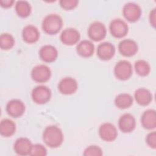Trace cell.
Masks as SVG:
<instances>
[{
  "instance_id": "4316f807",
  "label": "cell",
  "mask_w": 156,
  "mask_h": 156,
  "mask_svg": "<svg viewBox=\"0 0 156 156\" xmlns=\"http://www.w3.org/2000/svg\"><path fill=\"white\" fill-rule=\"evenodd\" d=\"M103 152L102 149L98 146H90L87 147L83 152V155L85 156H101Z\"/></svg>"
},
{
  "instance_id": "44dd1931",
  "label": "cell",
  "mask_w": 156,
  "mask_h": 156,
  "mask_svg": "<svg viewBox=\"0 0 156 156\" xmlns=\"http://www.w3.org/2000/svg\"><path fill=\"white\" fill-rule=\"evenodd\" d=\"M136 102L141 105H147L152 101V96L150 91L145 88H139L135 92Z\"/></svg>"
},
{
  "instance_id": "9c48e42d",
  "label": "cell",
  "mask_w": 156,
  "mask_h": 156,
  "mask_svg": "<svg viewBox=\"0 0 156 156\" xmlns=\"http://www.w3.org/2000/svg\"><path fill=\"white\" fill-rule=\"evenodd\" d=\"M99 134L100 137L105 141H114L118 135L116 127L110 122L103 123L99 127Z\"/></svg>"
},
{
  "instance_id": "5b68a950",
  "label": "cell",
  "mask_w": 156,
  "mask_h": 156,
  "mask_svg": "<svg viewBox=\"0 0 156 156\" xmlns=\"http://www.w3.org/2000/svg\"><path fill=\"white\" fill-rule=\"evenodd\" d=\"M51 76L50 68L45 65H37L33 68L31 71V77L32 79L39 83L48 81Z\"/></svg>"
},
{
  "instance_id": "8992f818",
  "label": "cell",
  "mask_w": 156,
  "mask_h": 156,
  "mask_svg": "<svg viewBox=\"0 0 156 156\" xmlns=\"http://www.w3.org/2000/svg\"><path fill=\"white\" fill-rule=\"evenodd\" d=\"M111 34L116 38H122L126 35L129 27L127 23L122 20L118 18L113 20L109 26Z\"/></svg>"
},
{
  "instance_id": "f1b7e54d",
  "label": "cell",
  "mask_w": 156,
  "mask_h": 156,
  "mask_svg": "<svg viewBox=\"0 0 156 156\" xmlns=\"http://www.w3.org/2000/svg\"><path fill=\"white\" fill-rule=\"evenodd\" d=\"M79 1L77 0H61L60 4L61 7L66 10H71L75 8Z\"/></svg>"
},
{
  "instance_id": "7c38bea8",
  "label": "cell",
  "mask_w": 156,
  "mask_h": 156,
  "mask_svg": "<svg viewBox=\"0 0 156 156\" xmlns=\"http://www.w3.org/2000/svg\"><path fill=\"white\" fill-rule=\"evenodd\" d=\"M80 37L79 32L76 29L69 27L62 31L60 35L62 42L66 45H73L78 42Z\"/></svg>"
},
{
  "instance_id": "d6986e66",
  "label": "cell",
  "mask_w": 156,
  "mask_h": 156,
  "mask_svg": "<svg viewBox=\"0 0 156 156\" xmlns=\"http://www.w3.org/2000/svg\"><path fill=\"white\" fill-rule=\"evenodd\" d=\"M141 121L143 126L147 129H153L156 127V113L153 109L144 111L141 116Z\"/></svg>"
},
{
  "instance_id": "603a6c76",
  "label": "cell",
  "mask_w": 156,
  "mask_h": 156,
  "mask_svg": "<svg viewBox=\"0 0 156 156\" xmlns=\"http://www.w3.org/2000/svg\"><path fill=\"white\" fill-rule=\"evenodd\" d=\"M133 103V98L128 93L119 94L115 99L116 106L119 108H126L129 107Z\"/></svg>"
},
{
  "instance_id": "e0dca14e",
  "label": "cell",
  "mask_w": 156,
  "mask_h": 156,
  "mask_svg": "<svg viewBox=\"0 0 156 156\" xmlns=\"http://www.w3.org/2000/svg\"><path fill=\"white\" fill-rule=\"evenodd\" d=\"M39 55L42 60L46 62H52L54 61L58 55L57 49L49 44L42 46L39 51Z\"/></svg>"
},
{
  "instance_id": "8fae6325",
  "label": "cell",
  "mask_w": 156,
  "mask_h": 156,
  "mask_svg": "<svg viewBox=\"0 0 156 156\" xmlns=\"http://www.w3.org/2000/svg\"><path fill=\"white\" fill-rule=\"evenodd\" d=\"M58 88L62 94H71L77 90V82L73 77H65L58 83Z\"/></svg>"
},
{
  "instance_id": "1f68e13d",
  "label": "cell",
  "mask_w": 156,
  "mask_h": 156,
  "mask_svg": "<svg viewBox=\"0 0 156 156\" xmlns=\"http://www.w3.org/2000/svg\"><path fill=\"white\" fill-rule=\"evenodd\" d=\"M13 3H14L13 0H1L0 1L1 5L5 8L11 7Z\"/></svg>"
},
{
  "instance_id": "ba28073f",
  "label": "cell",
  "mask_w": 156,
  "mask_h": 156,
  "mask_svg": "<svg viewBox=\"0 0 156 156\" xmlns=\"http://www.w3.org/2000/svg\"><path fill=\"white\" fill-rule=\"evenodd\" d=\"M122 13L126 20L130 22H135L139 20L141 15L140 5L134 2L126 4L122 9Z\"/></svg>"
},
{
  "instance_id": "4fadbf2b",
  "label": "cell",
  "mask_w": 156,
  "mask_h": 156,
  "mask_svg": "<svg viewBox=\"0 0 156 156\" xmlns=\"http://www.w3.org/2000/svg\"><path fill=\"white\" fill-rule=\"evenodd\" d=\"M6 110L11 116L17 118L24 113L25 105L20 99H12L7 104Z\"/></svg>"
},
{
  "instance_id": "9a60e30c",
  "label": "cell",
  "mask_w": 156,
  "mask_h": 156,
  "mask_svg": "<svg viewBox=\"0 0 156 156\" xmlns=\"http://www.w3.org/2000/svg\"><path fill=\"white\" fill-rule=\"evenodd\" d=\"M32 144L30 140L27 138L21 137L18 138L14 143L15 152L20 155H30Z\"/></svg>"
},
{
  "instance_id": "ac0fdd59",
  "label": "cell",
  "mask_w": 156,
  "mask_h": 156,
  "mask_svg": "<svg viewBox=\"0 0 156 156\" xmlns=\"http://www.w3.org/2000/svg\"><path fill=\"white\" fill-rule=\"evenodd\" d=\"M23 40L28 43H35L40 37L38 29L33 25H27L24 27L22 32Z\"/></svg>"
},
{
  "instance_id": "2e32d148",
  "label": "cell",
  "mask_w": 156,
  "mask_h": 156,
  "mask_svg": "<svg viewBox=\"0 0 156 156\" xmlns=\"http://www.w3.org/2000/svg\"><path fill=\"white\" fill-rule=\"evenodd\" d=\"M115 53L114 45L109 42H103L100 43L97 49V55L99 58L107 60L112 58Z\"/></svg>"
},
{
  "instance_id": "f546056e",
  "label": "cell",
  "mask_w": 156,
  "mask_h": 156,
  "mask_svg": "<svg viewBox=\"0 0 156 156\" xmlns=\"http://www.w3.org/2000/svg\"><path fill=\"white\" fill-rule=\"evenodd\" d=\"M147 145L153 149L156 147V132L155 131L149 133L146 138Z\"/></svg>"
},
{
  "instance_id": "5bb4252c",
  "label": "cell",
  "mask_w": 156,
  "mask_h": 156,
  "mask_svg": "<svg viewBox=\"0 0 156 156\" xmlns=\"http://www.w3.org/2000/svg\"><path fill=\"white\" fill-rule=\"evenodd\" d=\"M118 126L120 130L125 133L133 131L136 126L134 116L130 113H124L119 119Z\"/></svg>"
},
{
  "instance_id": "277c9868",
  "label": "cell",
  "mask_w": 156,
  "mask_h": 156,
  "mask_svg": "<svg viewBox=\"0 0 156 156\" xmlns=\"http://www.w3.org/2000/svg\"><path fill=\"white\" fill-rule=\"evenodd\" d=\"M32 100L37 104H43L48 102L51 97V91L46 86L39 85L35 87L31 93Z\"/></svg>"
},
{
  "instance_id": "52a82bcc",
  "label": "cell",
  "mask_w": 156,
  "mask_h": 156,
  "mask_svg": "<svg viewBox=\"0 0 156 156\" xmlns=\"http://www.w3.org/2000/svg\"><path fill=\"white\" fill-rule=\"evenodd\" d=\"M106 32L107 30L105 25L100 21L92 23L88 30L89 37L95 41L104 39L106 35Z\"/></svg>"
},
{
  "instance_id": "7402d4cb",
  "label": "cell",
  "mask_w": 156,
  "mask_h": 156,
  "mask_svg": "<svg viewBox=\"0 0 156 156\" xmlns=\"http://www.w3.org/2000/svg\"><path fill=\"white\" fill-rule=\"evenodd\" d=\"M16 125L15 122L9 119H4L0 123V133L5 136H12L15 132Z\"/></svg>"
},
{
  "instance_id": "484cf974",
  "label": "cell",
  "mask_w": 156,
  "mask_h": 156,
  "mask_svg": "<svg viewBox=\"0 0 156 156\" xmlns=\"http://www.w3.org/2000/svg\"><path fill=\"white\" fill-rule=\"evenodd\" d=\"M15 44L13 36L8 33L2 34L0 36V47L2 49H11Z\"/></svg>"
},
{
  "instance_id": "ffe728a7",
  "label": "cell",
  "mask_w": 156,
  "mask_h": 156,
  "mask_svg": "<svg viewBox=\"0 0 156 156\" xmlns=\"http://www.w3.org/2000/svg\"><path fill=\"white\" fill-rule=\"evenodd\" d=\"M76 51L79 55L83 57H88L93 55L94 51V46L89 40L81 41L76 47Z\"/></svg>"
},
{
  "instance_id": "3957f363",
  "label": "cell",
  "mask_w": 156,
  "mask_h": 156,
  "mask_svg": "<svg viewBox=\"0 0 156 156\" xmlns=\"http://www.w3.org/2000/svg\"><path fill=\"white\" fill-rule=\"evenodd\" d=\"M114 73L118 79L122 80H127L132 76V66L127 60H120L115 66Z\"/></svg>"
},
{
  "instance_id": "83f0119b",
  "label": "cell",
  "mask_w": 156,
  "mask_h": 156,
  "mask_svg": "<svg viewBox=\"0 0 156 156\" xmlns=\"http://www.w3.org/2000/svg\"><path fill=\"white\" fill-rule=\"evenodd\" d=\"M47 154L46 147L41 144H35L32 145L30 155L32 156H44Z\"/></svg>"
},
{
  "instance_id": "4dcf8cb0",
  "label": "cell",
  "mask_w": 156,
  "mask_h": 156,
  "mask_svg": "<svg viewBox=\"0 0 156 156\" xmlns=\"http://www.w3.org/2000/svg\"><path fill=\"white\" fill-rule=\"evenodd\" d=\"M149 21L151 24L155 27L156 25V9L155 8L153 9L149 14Z\"/></svg>"
},
{
  "instance_id": "d4e9b609",
  "label": "cell",
  "mask_w": 156,
  "mask_h": 156,
  "mask_svg": "<svg viewBox=\"0 0 156 156\" xmlns=\"http://www.w3.org/2000/svg\"><path fill=\"white\" fill-rule=\"evenodd\" d=\"M135 69L136 73L141 76H146L151 71L150 65L144 60H138L135 63Z\"/></svg>"
},
{
  "instance_id": "30bf717a",
  "label": "cell",
  "mask_w": 156,
  "mask_h": 156,
  "mask_svg": "<svg viewBox=\"0 0 156 156\" xmlns=\"http://www.w3.org/2000/svg\"><path fill=\"white\" fill-rule=\"evenodd\" d=\"M138 49L136 43L131 39L123 40L118 44L119 52L122 55L126 57H130L135 55L138 51Z\"/></svg>"
},
{
  "instance_id": "7a4b0ae2",
  "label": "cell",
  "mask_w": 156,
  "mask_h": 156,
  "mask_svg": "<svg viewBox=\"0 0 156 156\" xmlns=\"http://www.w3.org/2000/svg\"><path fill=\"white\" fill-rule=\"evenodd\" d=\"M63 25L62 18L57 14L51 13L44 17L42 21V29L48 34L58 33Z\"/></svg>"
},
{
  "instance_id": "6da1fadb",
  "label": "cell",
  "mask_w": 156,
  "mask_h": 156,
  "mask_svg": "<svg viewBox=\"0 0 156 156\" xmlns=\"http://www.w3.org/2000/svg\"><path fill=\"white\" fill-rule=\"evenodd\" d=\"M43 140L48 146L51 148H56L62 144L63 135L58 127L51 125L46 127L44 130Z\"/></svg>"
},
{
  "instance_id": "cb8c5ba5",
  "label": "cell",
  "mask_w": 156,
  "mask_h": 156,
  "mask_svg": "<svg viewBox=\"0 0 156 156\" xmlns=\"http://www.w3.org/2000/svg\"><path fill=\"white\" fill-rule=\"evenodd\" d=\"M15 10L20 16L25 18L30 15L31 6L27 1H18L15 4Z\"/></svg>"
}]
</instances>
